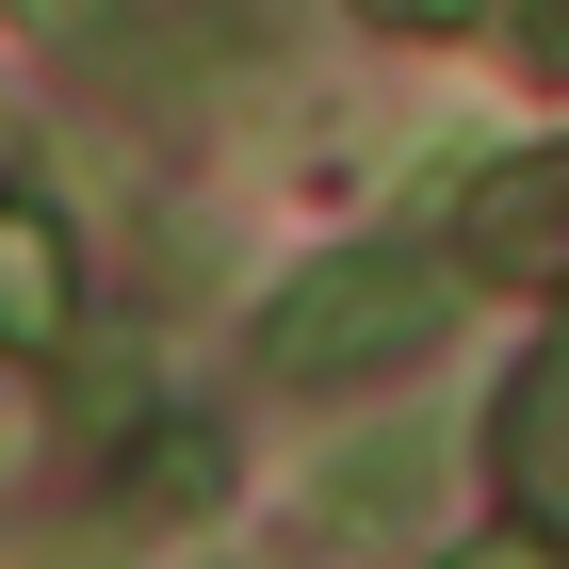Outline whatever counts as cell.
<instances>
[{"instance_id": "1", "label": "cell", "mask_w": 569, "mask_h": 569, "mask_svg": "<svg viewBox=\"0 0 569 569\" xmlns=\"http://www.w3.org/2000/svg\"><path fill=\"white\" fill-rule=\"evenodd\" d=\"M439 326H456V277L423 244H342L261 309V375L277 391H375V375L439 358Z\"/></svg>"}, {"instance_id": "2", "label": "cell", "mask_w": 569, "mask_h": 569, "mask_svg": "<svg viewBox=\"0 0 569 569\" xmlns=\"http://www.w3.org/2000/svg\"><path fill=\"white\" fill-rule=\"evenodd\" d=\"M66 342H82V244L49 196L0 179V358H66Z\"/></svg>"}, {"instance_id": "3", "label": "cell", "mask_w": 569, "mask_h": 569, "mask_svg": "<svg viewBox=\"0 0 569 569\" xmlns=\"http://www.w3.org/2000/svg\"><path fill=\"white\" fill-rule=\"evenodd\" d=\"M456 244H472L488 277H553V261H569V147H553V163H521V179H488Z\"/></svg>"}, {"instance_id": "4", "label": "cell", "mask_w": 569, "mask_h": 569, "mask_svg": "<svg viewBox=\"0 0 569 569\" xmlns=\"http://www.w3.org/2000/svg\"><path fill=\"white\" fill-rule=\"evenodd\" d=\"M17 17H33L49 49H114V17H131V0H17Z\"/></svg>"}, {"instance_id": "5", "label": "cell", "mask_w": 569, "mask_h": 569, "mask_svg": "<svg viewBox=\"0 0 569 569\" xmlns=\"http://www.w3.org/2000/svg\"><path fill=\"white\" fill-rule=\"evenodd\" d=\"M17 147H33V131H17V98H0V163H17Z\"/></svg>"}, {"instance_id": "6", "label": "cell", "mask_w": 569, "mask_h": 569, "mask_svg": "<svg viewBox=\"0 0 569 569\" xmlns=\"http://www.w3.org/2000/svg\"><path fill=\"white\" fill-rule=\"evenodd\" d=\"M456 569H521V553H456Z\"/></svg>"}]
</instances>
